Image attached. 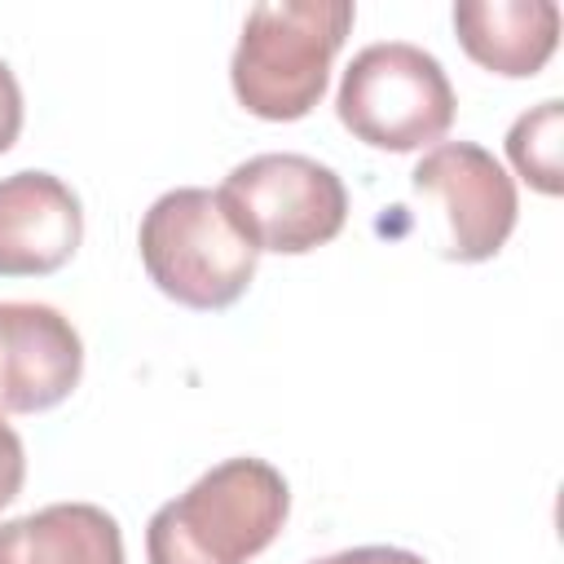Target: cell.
Returning a JSON list of instances; mask_svg holds the SVG:
<instances>
[{
    "mask_svg": "<svg viewBox=\"0 0 564 564\" xmlns=\"http://www.w3.org/2000/svg\"><path fill=\"white\" fill-rule=\"evenodd\" d=\"M291 489L264 458H225L181 498L163 502L145 529L150 564H247L286 524Z\"/></svg>",
    "mask_w": 564,
    "mask_h": 564,
    "instance_id": "1",
    "label": "cell"
},
{
    "mask_svg": "<svg viewBox=\"0 0 564 564\" xmlns=\"http://www.w3.org/2000/svg\"><path fill=\"white\" fill-rule=\"evenodd\" d=\"M352 0H273L242 22L229 79L234 97L269 123L304 119L330 79V62L352 31Z\"/></svg>",
    "mask_w": 564,
    "mask_h": 564,
    "instance_id": "2",
    "label": "cell"
},
{
    "mask_svg": "<svg viewBox=\"0 0 564 564\" xmlns=\"http://www.w3.org/2000/svg\"><path fill=\"white\" fill-rule=\"evenodd\" d=\"M141 264L150 282L185 308H229L256 278L260 251L242 238L216 189L181 185L141 216Z\"/></svg>",
    "mask_w": 564,
    "mask_h": 564,
    "instance_id": "3",
    "label": "cell"
},
{
    "mask_svg": "<svg viewBox=\"0 0 564 564\" xmlns=\"http://www.w3.org/2000/svg\"><path fill=\"white\" fill-rule=\"evenodd\" d=\"M454 106L458 101L445 66L427 48L405 40L366 44L348 62L335 97L339 123L357 141L392 154L441 141L454 123Z\"/></svg>",
    "mask_w": 564,
    "mask_h": 564,
    "instance_id": "4",
    "label": "cell"
},
{
    "mask_svg": "<svg viewBox=\"0 0 564 564\" xmlns=\"http://www.w3.org/2000/svg\"><path fill=\"white\" fill-rule=\"evenodd\" d=\"M256 251L304 256L330 242L348 220V189L335 167L308 154H256L216 189Z\"/></svg>",
    "mask_w": 564,
    "mask_h": 564,
    "instance_id": "5",
    "label": "cell"
},
{
    "mask_svg": "<svg viewBox=\"0 0 564 564\" xmlns=\"http://www.w3.org/2000/svg\"><path fill=\"white\" fill-rule=\"evenodd\" d=\"M414 189L441 198L454 260H494L516 229V181L476 141H441L414 167Z\"/></svg>",
    "mask_w": 564,
    "mask_h": 564,
    "instance_id": "6",
    "label": "cell"
},
{
    "mask_svg": "<svg viewBox=\"0 0 564 564\" xmlns=\"http://www.w3.org/2000/svg\"><path fill=\"white\" fill-rule=\"evenodd\" d=\"M84 375V344L53 304H0V410L40 414L62 405Z\"/></svg>",
    "mask_w": 564,
    "mask_h": 564,
    "instance_id": "7",
    "label": "cell"
},
{
    "mask_svg": "<svg viewBox=\"0 0 564 564\" xmlns=\"http://www.w3.org/2000/svg\"><path fill=\"white\" fill-rule=\"evenodd\" d=\"M84 238L75 189L53 172H13L0 181V278L57 273Z\"/></svg>",
    "mask_w": 564,
    "mask_h": 564,
    "instance_id": "8",
    "label": "cell"
},
{
    "mask_svg": "<svg viewBox=\"0 0 564 564\" xmlns=\"http://www.w3.org/2000/svg\"><path fill=\"white\" fill-rule=\"evenodd\" d=\"M454 31L467 57L494 75L529 79L560 44L555 0H463L454 4Z\"/></svg>",
    "mask_w": 564,
    "mask_h": 564,
    "instance_id": "9",
    "label": "cell"
},
{
    "mask_svg": "<svg viewBox=\"0 0 564 564\" xmlns=\"http://www.w3.org/2000/svg\"><path fill=\"white\" fill-rule=\"evenodd\" d=\"M0 564H123V533L93 502H53L0 524Z\"/></svg>",
    "mask_w": 564,
    "mask_h": 564,
    "instance_id": "10",
    "label": "cell"
},
{
    "mask_svg": "<svg viewBox=\"0 0 564 564\" xmlns=\"http://www.w3.org/2000/svg\"><path fill=\"white\" fill-rule=\"evenodd\" d=\"M560 137H564V101H542L533 110H524L511 132H507V154L516 163V172L538 189V194H560L564 176H560Z\"/></svg>",
    "mask_w": 564,
    "mask_h": 564,
    "instance_id": "11",
    "label": "cell"
},
{
    "mask_svg": "<svg viewBox=\"0 0 564 564\" xmlns=\"http://www.w3.org/2000/svg\"><path fill=\"white\" fill-rule=\"evenodd\" d=\"M26 480V454H22V436L0 419V507H9L22 494Z\"/></svg>",
    "mask_w": 564,
    "mask_h": 564,
    "instance_id": "12",
    "label": "cell"
},
{
    "mask_svg": "<svg viewBox=\"0 0 564 564\" xmlns=\"http://www.w3.org/2000/svg\"><path fill=\"white\" fill-rule=\"evenodd\" d=\"M18 132H22V88L13 70L0 62V154L18 141Z\"/></svg>",
    "mask_w": 564,
    "mask_h": 564,
    "instance_id": "13",
    "label": "cell"
},
{
    "mask_svg": "<svg viewBox=\"0 0 564 564\" xmlns=\"http://www.w3.org/2000/svg\"><path fill=\"white\" fill-rule=\"evenodd\" d=\"M313 564H427V560L405 546H352V551H339V555H326Z\"/></svg>",
    "mask_w": 564,
    "mask_h": 564,
    "instance_id": "14",
    "label": "cell"
}]
</instances>
